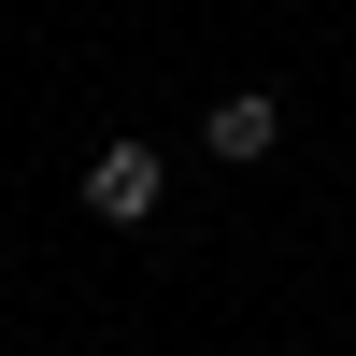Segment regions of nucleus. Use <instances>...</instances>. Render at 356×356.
<instances>
[{
  "instance_id": "obj_1",
  "label": "nucleus",
  "mask_w": 356,
  "mask_h": 356,
  "mask_svg": "<svg viewBox=\"0 0 356 356\" xmlns=\"http://www.w3.org/2000/svg\"><path fill=\"white\" fill-rule=\"evenodd\" d=\"M86 214H100V228H143V214H157V143H100V157H86Z\"/></svg>"
},
{
  "instance_id": "obj_2",
  "label": "nucleus",
  "mask_w": 356,
  "mask_h": 356,
  "mask_svg": "<svg viewBox=\"0 0 356 356\" xmlns=\"http://www.w3.org/2000/svg\"><path fill=\"white\" fill-rule=\"evenodd\" d=\"M200 143H214V157H271V143H285V100H271V86H228Z\"/></svg>"
}]
</instances>
